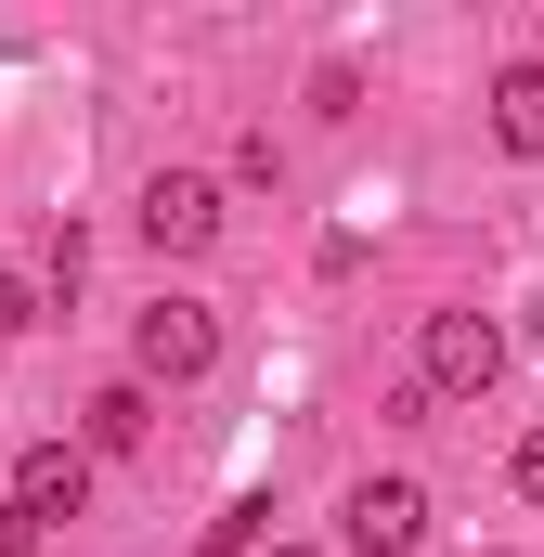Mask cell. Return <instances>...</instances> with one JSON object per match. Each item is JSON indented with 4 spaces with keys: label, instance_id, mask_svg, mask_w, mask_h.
Instances as JSON below:
<instances>
[{
    "label": "cell",
    "instance_id": "obj_6",
    "mask_svg": "<svg viewBox=\"0 0 544 557\" xmlns=\"http://www.w3.org/2000/svg\"><path fill=\"white\" fill-rule=\"evenodd\" d=\"M143 428H156V403H143V376H104V389L78 403V441H91V454H143Z\"/></svg>",
    "mask_w": 544,
    "mask_h": 557
},
{
    "label": "cell",
    "instance_id": "obj_4",
    "mask_svg": "<svg viewBox=\"0 0 544 557\" xmlns=\"http://www.w3.org/2000/svg\"><path fill=\"white\" fill-rule=\"evenodd\" d=\"M78 506H91V441H26V454H13V519L52 532V519H78Z\"/></svg>",
    "mask_w": 544,
    "mask_h": 557
},
{
    "label": "cell",
    "instance_id": "obj_9",
    "mask_svg": "<svg viewBox=\"0 0 544 557\" xmlns=\"http://www.w3.org/2000/svg\"><path fill=\"white\" fill-rule=\"evenodd\" d=\"M26 324H39V285H26V273H0V337H26Z\"/></svg>",
    "mask_w": 544,
    "mask_h": 557
},
{
    "label": "cell",
    "instance_id": "obj_2",
    "mask_svg": "<svg viewBox=\"0 0 544 557\" xmlns=\"http://www.w3.org/2000/svg\"><path fill=\"white\" fill-rule=\"evenodd\" d=\"M221 363V324H208V298H156L131 324V376L143 389H182V376H208Z\"/></svg>",
    "mask_w": 544,
    "mask_h": 557
},
{
    "label": "cell",
    "instance_id": "obj_8",
    "mask_svg": "<svg viewBox=\"0 0 544 557\" xmlns=\"http://www.w3.org/2000/svg\"><path fill=\"white\" fill-rule=\"evenodd\" d=\"M260 532H272V506H260V493H234V506L208 519V557H272Z\"/></svg>",
    "mask_w": 544,
    "mask_h": 557
},
{
    "label": "cell",
    "instance_id": "obj_3",
    "mask_svg": "<svg viewBox=\"0 0 544 557\" xmlns=\"http://www.w3.org/2000/svg\"><path fill=\"white\" fill-rule=\"evenodd\" d=\"M143 247H169V260L221 247V182H208V169H156V182H143Z\"/></svg>",
    "mask_w": 544,
    "mask_h": 557
},
{
    "label": "cell",
    "instance_id": "obj_10",
    "mask_svg": "<svg viewBox=\"0 0 544 557\" xmlns=\"http://www.w3.org/2000/svg\"><path fill=\"white\" fill-rule=\"evenodd\" d=\"M519 506H544V428L519 441Z\"/></svg>",
    "mask_w": 544,
    "mask_h": 557
},
{
    "label": "cell",
    "instance_id": "obj_7",
    "mask_svg": "<svg viewBox=\"0 0 544 557\" xmlns=\"http://www.w3.org/2000/svg\"><path fill=\"white\" fill-rule=\"evenodd\" d=\"M493 143L506 156H544V65H506L493 78Z\"/></svg>",
    "mask_w": 544,
    "mask_h": 557
},
{
    "label": "cell",
    "instance_id": "obj_12",
    "mask_svg": "<svg viewBox=\"0 0 544 557\" xmlns=\"http://www.w3.org/2000/svg\"><path fill=\"white\" fill-rule=\"evenodd\" d=\"M272 557H311V545H272Z\"/></svg>",
    "mask_w": 544,
    "mask_h": 557
},
{
    "label": "cell",
    "instance_id": "obj_1",
    "mask_svg": "<svg viewBox=\"0 0 544 557\" xmlns=\"http://www.w3.org/2000/svg\"><path fill=\"white\" fill-rule=\"evenodd\" d=\"M415 363H428V389H441V403H480V389L506 376V324H493V311H428Z\"/></svg>",
    "mask_w": 544,
    "mask_h": 557
},
{
    "label": "cell",
    "instance_id": "obj_11",
    "mask_svg": "<svg viewBox=\"0 0 544 557\" xmlns=\"http://www.w3.org/2000/svg\"><path fill=\"white\" fill-rule=\"evenodd\" d=\"M0 557H39V519H13V506H0Z\"/></svg>",
    "mask_w": 544,
    "mask_h": 557
},
{
    "label": "cell",
    "instance_id": "obj_5",
    "mask_svg": "<svg viewBox=\"0 0 544 557\" xmlns=\"http://www.w3.org/2000/svg\"><path fill=\"white\" fill-rule=\"evenodd\" d=\"M337 532H350V557H415L428 545V493H415V480H363Z\"/></svg>",
    "mask_w": 544,
    "mask_h": 557
}]
</instances>
